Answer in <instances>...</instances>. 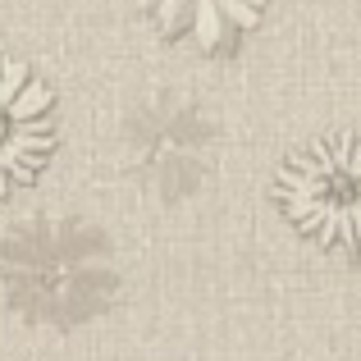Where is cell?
I'll list each match as a JSON object with an SVG mask.
<instances>
[{"label": "cell", "mask_w": 361, "mask_h": 361, "mask_svg": "<svg viewBox=\"0 0 361 361\" xmlns=\"http://www.w3.org/2000/svg\"><path fill=\"white\" fill-rule=\"evenodd\" d=\"M115 238L78 215H23L0 229V298L18 320L78 329L119 302Z\"/></svg>", "instance_id": "6da1fadb"}, {"label": "cell", "mask_w": 361, "mask_h": 361, "mask_svg": "<svg viewBox=\"0 0 361 361\" xmlns=\"http://www.w3.org/2000/svg\"><path fill=\"white\" fill-rule=\"evenodd\" d=\"M220 119L183 92H151L123 110L119 160L156 202H183L211 178L220 156Z\"/></svg>", "instance_id": "7a4b0ae2"}, {"label": "cell", "mask_w": 361, "mask_h": 361, "mask_svg": "<svg viewBox=\"0 0 361 361\" xmlns=\"http://www.w3.org/2000/svg\"><path fill=\"white\" fill-rule=\"evenodd\" d=\"M288 224L329 252H361V137L334 133L293 151L274 183Z\"/></svg>", "instance_id": "3957f363"}, {"label": "cell", "mask_w": 361, "mask_h": 361, "mask_svg": "<svg viewBox=\"0 0 361 361\" xmlns=\"http://www.w3.org/2000/svg\"><path fill=\"white\" fill-rule=\"evenodd\" d=\"M55 147V97L23 60H0V192L32 183Z\"/></svg>", "instance_id": "277c9868"}, {"label": "cell", "mask_w": 361, "mask_h": 361, "mask_svg": "<svg viewBox=\"0 0 361 361\" xmlns=\"http://www.w3.org/2000/svg\"><path fill=\"white\" fill-rule=\"evenodd\" d=\"M137 5L165 42L224 51L261 23L270 0H137Z\"/></svg>", "instance_id": "5b68a950"}]
</instances>
